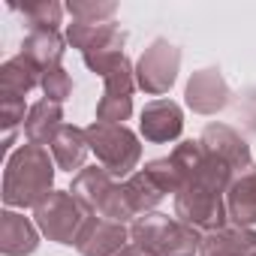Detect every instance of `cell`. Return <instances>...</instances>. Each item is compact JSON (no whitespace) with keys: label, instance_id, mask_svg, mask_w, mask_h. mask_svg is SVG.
Here are the masks:
<instances>
[{"label":"cell","instance_id":"obj_21","mask_svg":"<svg viewBox=\"0 0 256 256\" xmlns=\"http://www.w3.org/2000/svg\"><path fill=\"white\" fill-rule=\"evenodd\" d=\"M10 6H12V10H18V12L28 18L30 30H58L60 16H64V6H60V4H54V0H40V4H24V6L10 4Z\"/></svg>","mask_w":256,"mask_h":256},{"label":"cell","instance_id":"obj_20","mask_svg":"<svg viewBox=\"0 0 256 256\" xmlns=\"http://www.w3.org/2000/svg\"><path fill=\"white\" fill-rule=\"evenodd\" d=\"M124 193H126V202H130L136 220H139L142 214H151V211L163 202V196H166V190L151 178L148 169L133 172L130 178H126V181H124Z\"/></svg>","mask_w":256,"mask_h":256},{"label":"cell","instance_id":"obj_18","mask_svg":"<svg viewBox=\"0 0 256 256\" xmlns=\"http://www.w3.org/2000/svg\"><path fill=\"white\" fill-rule=\"evenodd\" d=\"M88 151H90V145H88L84 130H78V126H72V124H64L58 130V136H54V142H52V157H54L58 169H64V172H76L78 175L84 169Z\"/></svg>","mask_w":256,"mask_h":256},{"label":"cell","instance_id":"obj_24","mask_svg":"<svg viewBox=\"0 0 256 256\" xmlns=\"http://www.w3.org/2000/svg\"><path fill=\"white\" fill-rule=\"evenodd\" d=\"M241 114L247 118V126L256 133V90H247V96L241 102Z\"/></svg>","mask_w":256,"mask_h":256},{"label":"cell","instance_id":"obj_12","mask_svg":"<svg viewBox=\"0 0 256 256\" xmlns=\"http://www.w3.org/2000/svg\"><path fill=\"white\" fill-rule=\"evenodd\" d=\"M142 136L154 145H163V142H172L181 136L184 130V112L175 100H154L142 108Z\"/></svg>","mask_w":256,"mask_h":256},{"label":"cell","instance_id":"obj_15","mask_svg":"<svg viewBox=\"0 0 256 256\" xmlns=\"http://www.w3.org/2000/svg\"><path fill=\"white\" fill-rule=\"evenodd\" d=\"M36 247H40V232L28 217L16 211L0 214V250H4V256H28Z\"/></svg>","mask_w":256,"mask_h":256},{"label":"cell","instance_id":"obj_13","mask_svg":"<svg viewBox=\"0 0 256 256\" xmlns=\"http://www.w3.org/2000/svg\"><path fill=\"white\" fill-rule=\"evenodd\" d=\"M199 256H256V232L244 226H223L205 232Z\"/></svg>","mask_w":256,"mask_h":256},{"label":"cell","instance_id":"obj_2","mask_svg":"<svg viewBox=\"0 0 256 256\" xmlns=\"http://www.w3.org/2000/svg\"><path fill=\"white\" fill-rule=\"evenodd\" d=\"M130 241L151 256H193L202 247V232L169 214H142L130 226Z\"/></svg>","mask_w":256,"mask_h":256},{"label":"cell","instance_id":"obj_22","mask_svg":"<svg viewBox=\"0 0 256 256\" xmlns=\"http://www.w3.org/2000/svg\"><path fill=\"white\" fill-rule=\"evenodd\" d=\"M66 12L84 24H106V18L118 12V4H82V0H72V4H66Z\"/></svg>","mask_w":256,"mask_h":256},{"label":"cell","instance_id":"obj_4","mask_svg":"<svg viewBox=\"0 0 256 256\" xmlns=\"http://www.w3.org/2000/svg\"><path fill=\"white\" fill-rule=\"evenodd\" d=\"M84 136L90 151L96 154L100 166L112 175V178H130L133 169L142 160V142L133 130H126L124 124H102L94 120L84 126Z\"/></svg>","mask_w":256,"mask_h":256},{"label":"cell","instance_id":"obj_16","mask_svg":"<svg viewBox=\"0 0 256 256\" xmlns=\"http://www.w3.org/2000/svg\"><path fill=\"white\" fill-rule=\"evenodd\" d=\"M36 84H42V70L34 60H28L24 54L10 58L4 66H0V96L24 100Z\"/></svg>","mask_w":256,"mask_h":256},{"label":"cell","instance_id":"obj_17","mask_svg":"<svg viewBox=\"0 0 256 256\" xmlns=\"http://www.w3.org/2000/svg\"><path fill=\"white\" fill-rule=\"evenodd\" d=\"M64 126V108L52 100H40L28 108L24 120V136L30 145H52L58 130Z\"/></svg>","mask_w":256,"mask_h":256},{"label":"cell","instance_id":"obj_14","mask_svg":"<svg viewBox=\"0 0 256 256\" xmlns=\"http://www.w3.org/2000/svg\"><path fill=\"white\" fill-rule=\"evenodd\" d=\"M226 214L232 226L250 229L256 223V169L253 166L241 172L226 190Z\"/></svg>","mask_w":256,"mask_h":256},{"label":"cell","instance_id":"obj_23","mask_svg":"<svg viewBox=\"0 0 256 256\" xmlns=\"http://www.w3.org/2000/svg\"><path fill=\"white\" fill-rule=\"evenodd\" d=\"M42 90H46V100H52V102H64V100H70V94H72V78H70V72L64 70V66H54V70H46L42 72Z\"/></svg>","mask_w":256,"mask_h":256},{"label":"cell","instance_id":"obj_9","mask_svg":"<svg viewBox=\"0 0 256 256\" xmlns=\"http://www.w3.org/2000/svg\"><path fill=\"white\" fill-rule=\"evenodd\" d=\"M184 100H187V106L196 114H217L220 108L229 106L232 90L223 82L220 70L217 66H208V70H199V72L190 76L187 90H184Z\"/></svg>","mask_w":256,"mask_h":256},{"label":"cell","instance_id":"obj_7","mask_svg":"<svg viewBox=\"0 0 256 256\" xmlns=\"http://www.w3.org/2000/svg\"><path fill=\"white\" fill-rule=\"evenodd\" d=\"M102 82H106V88H102V96L96 102V120H102V124L126 120L130 112H133V90L139 88L133 64L124 58Z\"/></svg>","mask_w":256,"mask_h":256},{"label":"cell","instance_id":"obj_25","mask_svg":"<svg viewBox=\"0 0 256 256\" xmlns=\"http://www.w3.org/2000/svg\"><path fill=\"white\" fill-rule=\"evenodd\" d=\"M118 256H151V253H145L142 247H136V244L130 241V244H126V247H124V250L118 253Z\"/></svg>","mask_w":256,"mask_h":256},{"label":"cell","instance_id":"obj_3","mask_svg":"<svg viewBox=\"0 0 256 256\" xmlns=\"http://www.w3.org/2000/svg\"><path fill=\"white\" fill-rule=\"evenodd\" d=\"M70 193L82 202V208L90 217H106V220H114V223L136 220L130 202H126L124 184L118 178H112L102 166H84L72 178Z\"/></svg>","mask_w":256,"mask_h":256},{"label":"cell","instance_id":"obj_5","mask_svg":"<svg viewBox=\"0 0 256 256\" xmlns=\"http://www.w3.org/2000/svg\"><path fill=\"white\" fill-rule=\"evenodd\" d=\"M34 217H36L40 232L48 241L76 244V238H78V232L90 214L82 208V202L70 190H52V196L34 208Z\"/></svg>","mask_w":256,"mask_h":256},{"label":"cell","instance_id":"obj_6","mask_svg":"<svg viewBox=\"0 0 256 256\" xmlns=\"http://www.w3.org/2000/svg\"><path fill=\"white\" fill-rule=\"evenodd\" d=\"M178 66H181V48L172 46L169 40H154L136 64V84L154 96L169 94V88L178 78Z\"/></svg>","mask_w":256,"mask_h":256},{"label":"cell","instance_id":"obj_8","mask_svg":"<svg viewBox=\"0 0 256 256\" xmlns=\"http://www.w3.org/2000/svg\"><path fill=\"white\" fill-rule=\"evenodd\" d=\"M126 244H130V229L106 217H88L76 238V250L82 256H118Z\"/></svg>","mask_w":256,"mask_h":256},{"label":"cell","instance_id":"obj_10","mask_svg":"<svg viewBox=\"0 0 256 256\" xmlns=\"http://www.w3.org/2000/svg\"><path fill=\"white\" fill-rule=\"evenodd\" d=\"M202 148L214 157H220L232 172H247L250 169V148L247 142L241 139L238 130H232V126L226 124H208L205 130H202Z\"/></svg>","mask_w":256,"mask_h":256},{"label":"cell","instance_id":"obj_11","mask_svg":"<svg viewBox=\"0 0 256 256\" xmlns=\"http://www.w3.org/2000/svg\"><path fill=\"white\" fill-rule=\"evenodd\" d=\"M66 42L72 48L82 52V58H94L102 52H124L126 34L118 24H84V22H72L66 28Z\"/></svg>","mask_w":256,"mask_h":256},{"label":"cell","instance_id":"obj_1","mask_svg":"<svg viewBox=\"0 0 256 256\" xmlns=\"http://www.w3.org/2000/svg\"><path fill=\"white\" fill-rule=\"evenodd\" d=\"M54 163L42 145H22L10 154L4 172V202L10 208H36L52 196Z\"/></svg>","mask_w":256,"mask_h":256},{"label":"cell","instance_id":"obj_19","mask_svg":"<svg viewBox=\"0 0 256 256\" xmlns=\"http://www.w3.org/2000/svg\"><path fill=\"white\" fill-rule=\"evenodd\" d=\"M22 54L28 60H34L42 72L60 66L64 58V36L58 30H30L22 42Z\"/></svg>","mask_w":256,"mask_h":256}]
</instances>
